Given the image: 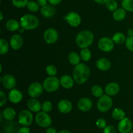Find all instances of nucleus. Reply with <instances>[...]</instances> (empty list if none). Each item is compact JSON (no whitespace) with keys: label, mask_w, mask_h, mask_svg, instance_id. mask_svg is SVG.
<instances>
[{"label":"nucleus","mask_w":133,"mask_h":133,"mask_svg":"<svg viewBox=\"0 0 133 133\" xmlns=\"http://www.w3.org/2000/svg\"><path fill=\"white\" fill-rule=\"evenodd\" d=\"M130 133H133V131H131V132H130Z\"/></svg>","instance_id":"nucleus-50"},{"label":"nucleus","mask_w":133,"mask_h":133,"mask_svg":"<svg viewBox=\"0 0 133 133\" xmlns=\"http://www.w3.org/2000/svg\"><path fill=\"white\" fill-rule=\"evenodd\" d=\"M40 10L42 15L46 18H51L55 14V9L51 4H47L45 6H42Z\"/></svg>","instance_id":"nucleus-22"},{"label":"nucleus","mask_w":133,"mask_h":133,"mask_svg":"<svg viewBox=\"0 0 133 133\" xmlns=\"http://www.w3.org/2000/svg\"><path fill=\"white\" fill-rule=\"evenodd\" d=\"M46 133H57V131L53 127H48L47 128Z\"/></svg>","instance_id":"nucleus-45"},{"label":"nucleus","mask_w":133,"mask_h":133,"mask_svg":"<svg viewBox=\"0 0 133 133\" xmlns=\"http://www.w3.org/2000/svg\"><path fill=\"white\" fill-rule=\"evenodd\" d=\"M44 87L38 82H34L31 83L28 88V94L32 98L38 97L42 94Z\"/></svg>","instance_id":"nucleus-9"},{"label":"nucleus","mask_w":133,"mask_h":133,"mask_svg":"<svg viewBox=\"0 0 133 133\" xmlns=\"http://www.w3.org/2000/svg\"><path fill=\"white\" fill-rule=\"evenodd\" d=\"M112 105V99L109 95L104 94L97 101V109L101 112H106L111 109Z\"/></svg>","instance_id":"nucleus-4"},{"label":"nucleus","mask_w":133,"mask_h":133,"mask_svg":"<svg viewBox=\"0 0 133 133\" xmlns=\"http://www.w3.org/2000/svg\"><path fill=\"white\" fill-rule=\"evenodd\" d=\"M91 92L92 94L96 97H101L103 94V90L102 87L99 85H94L91 88Z\"/></svg>","instance_id":"nucleus-31"},{"label":"nucleus","mask_w":133,"mask_h":133,"mask_svg":"<svg viewBox=\"0 0 133 133\" xmlns=\"http://www.w3.org/2000/svg\"><path fill=\"white\" fill-rule=\"evenodd\" d=\"M7 97L3 91H0V106L3 107L6 104Z\"/></svg>","instance_id":"nucleus-40"},{"label":"nucleus","mask_w":133,"mask_h":133,"mask_svg":"<svg viewBox=\"0 0 133 133\" xmlns=\"http://www.w3.org/2000/svg\"><path fill=\"white\" fill-rule=\"evenodd\" d=\"M9 45L8 42L5 39H0V54L1 55L6 54L9 50Z\"/></svg>","instance_id":"nucleus-29"},{"label":"nucleus","mask_w":133,"mask_h":133,"mask_svg":"<svg viewBox=\"0 0 133 133\" xmlns=\"http://www.w3.org/2000/svg\"><path fill=\"white\" fill-rule=\"evenodd\" d=\"M33 120V116L31 110H23L19 112L18 116V122L23 126L31 125Z\"/></svg>","instance_id":"nucleus-8"},{"label":"nucleus","mask_w":133,"mask_h":133,"mask_svg":"<svg viewBox=\"0 0 133 133\" xmlns=\"http://www.w3.org/2000/svg\"><path fill=\"white\" fill-rule=\"evenodd\" d=\"M10 48L14 50H19L22 48L23 44V37L20 35L14 34L11 36L9 42Z\"/></svg>","instance_id":"nucleus-14"},{"label":"nucleus","mask_w":133,"mask_h":133,"mask_svg":"<svg viewBox=\"0 0 133 133\" xmlns=\"http://www.w3.org/2000/svg\"><path fill=\"white\" fill-rule=\"evenodd\" d=\"M125 46L130 51L133 52V36H128L125 40Z\"/></svg>","instance_id":"nucleus-38"},{"label":"nucleus","mask_w":133,"mask_h":133,"mask_svg":"<svg viewBox=\"0 0 133 133\" xmlns=\"http://www.w3.org/2000/svg\"><path fill=\"white\" fill-rule=\"evenodd\" d=\"M36 123L40 127L48 128L52 123V120L48 113L44 111H40L36 114L35 116Z\"/></svg>","instance_id":"nucleus-6"},{"label":"nucleus","mask_w":133,"mask_h":133,"mask_svg":"<svg viewBox=\"0 0 133 133\" xmlns=\"http://www.w3.org/2000/svg\"><path fill=\"white\" fill-rule=\"evenodd\" d=\"M8 98L12 103L18 104L20 103L23 99V94L19 90L13 88L10 90V92L9 93Z\"/></svg>","instance_id":"nucleus-16"},{"label":"nucleus","mask_w":133,"mask_h":133,"mask_svg":"<svg viewBox=\"0 0 133 133\" xmlns=\"http://www.w3.org/2000/svg\"><path fill=\"white\" fill-rule=\"evenodd\" d=\"M16 112L13 108L7 107L5 108L2 112V116L6 120L12 121L15 118Z\"/></svg>","instance_id":"nucleus-24"},{"label":"nucleus","mask_w":133,"mask_h":133,"mask_svg":"<svg viewBox=\"0 0 133 133\" xmlns=\"http://www.w3.org/2000/svg\"><path fill=\"white\" fill-rule=\"evenodd\" d=\"M96 125L99 129H105L107 127V122L103 118H99L96 122Z\"/></svg>","instance_id":"nucleus-39"},{"label":"nucleus","mask_w":133,"mask_h":133,"mask_svg":"<svg viewBox=\"0 0 133 133\" xmlns=\"http://www.w3.org/2000/svg\"><path fill=\"white\" fill-rule=\"evenodd\" d=\"M96 67L101 71H107L111 68V62L107 58H100L96 61Z\"/></svg>","instance_id":"nucleus-21"},{"label":"nucleus","mask_w":133,"mask_h":133,"mask_svg":"<svg viewBox=\"0 0 133 133\" xmlns=\"http://www.w3.org/2000/svg\"><path fill=\"white\" fill-rule=\"evenodd\" d=\"M45 72L49 76H56L57 74V69L54 65H48L45 68Z\"/></svg>","instance_id":"nucleus-37"},{"label":"nucleus","mask_w":133,"mask_h":133,"mask_svg":"<svg viewBox=\"0 0 133 133\" xmlns=\"http://www.w3.org/2000/svg\"><path fill=\"white\" fill-rule=\"evenodd\" d=\"M64 19L70 26L77 27L81 23V17L76 12H70L66 16Z\"/></svg>","instance_id":"nucleus-11"},{"label":"nucleus","mask_w":133,"mask_h":133,"mask_svg":"<svg viewBox=\"0 0 133 133\" xmlns=\"http://www.w3.org/2000/svg\"><path fill=\"white\" fill-rule=\"evenodd\" d=\"M44 89L48 92H55L59 88L60 79L56 76H49L43 82Z\"/></svg>","instance_id":"nucleus-5"},{"label":"nucleus","mask_w":133,"mask_h":133,"mask_svg":"<svg viewBox=\"0 0 133 133\" xmlns=\"http://www.w3.org/2000/svg\"><path fill=\"white\" fill-rule=\"evenodd\" d=\"M119 90H120L119 85L117 83H115V82H112V83H109L105 87V88L106 94L109 95L110 96H116V95L119 93Z\"/></svg>","instance_id":"nucleus-18"},{"label":"nucleus","mask_w":133,"mask_h":133,"mask_svg":"<svg viewBox=\"0 0 133 133\" xmlns=\"http://www.w3.org/2000/svg\"><path fill=\"white\" fill-rule=\"evenodd\" d=\"M0 80L4 88L6 89L12 90L16 85V80L15 77L10 74H5L3 77L0 78Z\"/></svg>","instance_id":"nucleus-12"},{"label":"nucleus","mask_w":133,"mask_h":133,"mask_svg":"<svg viewBox=\"0 0 133 133\" xmlns=\"http://www.w3.org/2000/svg\"><path fill=\"white\" fill-rule=\"evenodd\" d=\"M113 18L117 22L123 20L126 17V10L122 8H118L115 11L113 12Z\"/></svg>","instance_id":"nucleus-25"},{"label":"nucleus","mask_w":133,"mask_h":133,"mask_svg":"<svg viewBox=\"0 0 133 133\" xmlns=\"http://www.w3.org/2000/svg\"><path fill=\"white\" fill-rule=\"evenodd\" d=\"M57 108L60 112L62 114H68L72 110V103L68 99H62L58 102Z\"/></svg>","instance_id":"nucleus-17"},{"label":"nucleus","mask_w":133,"mask_h":133,"mask_svg":"<svg viewBox=\"0 0 133 133\" xmlns=\"http://www.w3.org/2000/svg\"><path fill=\"white\" fill-rule=\"evenodd\" d=\"M0 16H1V18H0V20L2 21L3 19V16L2 12H0Z\"/></svg>","instance_id":"nucleus-49"},{"label":"nucleus","mask_w":133,"mask_h":133,"mask_svg":"<svg viewBox=\"0 0 133 133\" xmlns=\"http://www.w3.org/2000/svg\"><path fill=\"white\" fill-rule=\"evenodd\" d=\"M27 105L29 110L33 112L38 113L42 110L41 103L36 98H31L29 99Z\"/></svg>","instance_id":"nucleus-20"},{"label":"nucleus","mask_w":133,"mask_h":133,"mask_svg":"<svg viewBox=\"0 0 133 133\" xmlns=\"http://www.w3.org/2000/svg\"><path fill=\"white\" fill-rule=\"evenodd\" d=\"M68 59L69 62L71 65L76 66V65L80 64V61L81 58V56L77 53H76V52H71L69 54Z\"/></svg>","instance_id":"nucleus-26"},{"label":"nucleus","mask_w":133,"mask_h":133,"mask_svg":"<svg viewBox=\"0 0 133 133\" xmlns=\"http://www.w3.org/2000/svg\"><path fill=\"white\" fill-rule=\"evenodd\" d=\"M116 1H118V0H116Z\"/></svg>","instance_id":"nucleus-51"},{"label":"nucleus","mask_w":133,"mask_h":133,"mask_svg":"<svg viewBox=\"0 0 133 133\" xmlns=\"http://www.w3.org/2000/svg\"><path fill=\"white\" fill-rule=\"evenodd\" d=\"M19 23L21 27L25 30H34L37 28L40 24L37 17L31 14H26L22 16Z\"/></svg>","instance_id":"nucleus-3"},{"label":"nucleus","mask_w":133,"mask_h":133,"mask_svg":"<svg viewBox=\"0 0 133 133\" xmlns=\"http://www.w3.org/2000/svg\"><path fill=\"white\" fill-rule=\"evenodd\" d=\"M48 1L49 3V4L54 6V5H57L61 3L62 0H48Z\"/></svg>","instance_id":"nucleus-43"},{"label":"nucleus","mask_w":133,"mask_h":133,"mask_svg":"<svg viewBox=\"0 0 133 133\" xmlns=\"http://www.w3.org/2000/svg\"><path fill=\"white\" fill-rule=\"evenodd\" d=\"M106 7L109 11L114 12L118 9V3L116 0H109L106 3Z\"/></svg>","instance_id":"nucleus-34"},{"label":"nucleus","mask_w":133,"mask_h":133,"mask_svg":"<svg viewBox=\"0 0 133 133\" xmlns=\"http://www.w3.org/2000/svg\"><path fill=\"white\" fill-rule=\"evenodd\" d=\"M74 78L68 75H64L60 78V84L65 89H71L74 85Z\"/></svg>","instance_id":"nucleus-19"},{"label":"nucleus","mask_w":133,"mask_h":133,"mask_svg":"<svg viewBox=\"0 0 133 133\" xmlns=\"http://www.w3.org/2000/svg\"><path fill=\"white\" fill-rule=\"evenodd\" d=\"M80 56L81 59L84 62H88L91 59L92 53L88 48H84L81 51Z\"/></svg>","instance_id":"nucleus-30"},{"label":"nucleus","mask_w":133,"mask_h":133,"mask_svg":"<svg viewBox=\"0 0 133 133\" xmlns=\"http://www.w3.org/2000/svg\"><path fill=\"white\" fill-rule=\"evenodd\" d=\"M44 39L48 44H53L58 39V33L54 28L47 29L44 32Z\"/></svg>","instance_id":"nucleus-10"},{"label":"nucleus","mask_w":133,"mask_h":133,"mask_svg":"<svg viewBox=\"0 0 133 133\" xmlns=\"http://www.w3.org/2000/svg\"><path fill=\"white\" fill-rule=\"evenodd\" d=\"M103 133H117V131L114 126L108 125L104 129Z\"/></svg>","instance_id":"nucleus-41"},{"label":"nucleus","mask_w":133,"mask_h":133,"mask_svg":"<svg viewBox=\"0 0 133 133\" xmlns=\"http://www.w3.org/2000/svg\"><path fill=\"white\" fill-rule=\"evenodd\" d=\"M57 133H71L70 131H68V130H62V131H59Z\"/></svg>","instance_id":"nucleus-48"},{"label":"nucleus","mask_w":133,"mask_h":133,"mask_svg":"<svg viewBox=\"0 0 133 133\" xmlns=\"http://www.w3.org/2000/svg\"><path fill=\"white\" fill-rule=\"evenodd\" d=\"M122 5L126 11L133 12V0H122Z\"/></svg>","instance_id":"nucleus-33"},{"label":"nucleus","mask_w":133,"mask_h":133,"mask_svg":"<svg viewBox=\"0 0 133 133\" xmlns=\"http://www.w3.org/2000/svg\"><path fill=\"white\" fill-rule=\"evenodd\" d=\"M97 45L100 50L105 53H108L114 49V42L112 38L109 37H103L99 40Z\"/></svg>","instance_id":"nucleus-7"},{"label":"nucleus","mask_w":133,"mask_h":133,"mask_svg":"<svg viewBox=\"0 0 133 133\" xmlns=\"http://www.w3.org/2000/svg\"><path fill=\"white\" fill-rule=\"evenodd\" d=\"M92 100L88 97H82L78 101L77 107L78 109L83 112H88L92 108Z\"/></svg>","instance_id":"nucleus-15"},{"label":"nucleus","mask_w":133,"mask_h":133,"mask_svg":"<svg viewBox=\"0 0 133 133\" xmlns=\"http://www.w3.org/2000/svg\"><path fill=\"white\" fill-rule=\"evenodd\" d=\"M29 0H12V5L16 8H24L27 6Z\"/></svg>","instance_id":"nucleus-35"},{"label":"nucleus","mask_w":133,"mask_h":133,"mask_svg":"<svg viewBox=\"0 0 133 133\" xmlns=\"http://www.w3.org/2000/svg\"><path fill=\"white\" fill-rule=\"evenodd\" d=\"M127 35L129 36H133V29H129L127 31Z\"/></svg>","instance_id":"nucleus-47"},{"label":"nucleus","mask_w":133,"mask_h":133,"mask_svg":"<svg viewBox=\"0 0 133 133\" xmlns=\"http://www.w3.org/2000/svg\"><path fill=\"white\" fill-rule=\"evenodd\" d=\"M6 28L8 31H11V32H14L16 31H18L20 29V23L16 21L14 19H9L6 22Z\"/></svg>","instance_id":"nucleus-23"},{"label":"nucleus","mask_w":133,"mask_h":133,"mask_svg":"<svg viewBox=\"0 0 133 133\" xmlns=\"http://www.w3.org/2000/svg\"><path fill=\"white\" fill-rule=\"evenodd\" d=\"M53 109V105L50 101H45L42 104V110L45 112L49 113Z\"/></svg>","instance_id":"nucleus-36"},{"label":"nucleus","mask_w":133,"mask_h":133,"mask_svg":"<svg viewBox=\"0 0 133 133\" xmlns=\"http://www.w3.org/2000/svg\"><path fill=\"white\" fill-rule=\"evenodd\" d=\"M94 36L92 31L89 30H83L81 31L75 38V43L79 48L81 49L88 48L93 43Z\"/></svg>","instance_id":"nucleus-2"},{"label":"nucleus","mask_w":133,"mask_h":133,"mask_svg":"<svg viewBox=\"0 0 133 133\" xmlns=\"http://www.w3.org/2000/svg\"><path fill=\"white\" fill-rule=\"evenodd\" d=\"M114 42L116 44H122L125 42L126 37L125 35L122 32H118L113 35L112 38Z\"/></svg>","instance_id":"nucleus-28"},{"label":"nucleus","mask_w":133,"mask_h":133,"mask_svg":"<svg viewBox=\"0 0 133 133\" xmlns=\"http://www.w3.org/2000/svg\"><path fill=\"white\" fill-rule=\"evenodd\" d=\"M72 74L73 78L75 83L82 84L88 81L90 74V70L85 64L80 63L75 66Z\"/></svg>","instance_id":"nucleus-1"},{"label":"nucleus","mask_w":133,"mask_h":133,"mask_svg":"<svg viewBox=\"0 0 133 133\" xmlns=\"http://www.w3.org/2000/svg\"><path fill=\"white\" fill-rule=\"evenodd\" d=\"M96 3L99 4V5H103V4H106L109 0H94Z\"/></svg>","instance_id":"nucleus-46"},{"label":"nucleus","mask_w":133,"mask_h":133,"mask_svg":"<svg viewBox=\"0 0 133 133\" xmlns=\"http://www.w3.org/2000/svg\"><path fill=\"white\" fill-rule=\"evenodd\" d=\"M132 123L131 119L125 117L119 121L118 125V131L120 133H130L132 131Z\"/></svg>","instance_id":"nucleus-13"},{"label":"nucleus","mask_w":133,"mask_h":133,"mask_svg":"<svg viewBox=\"0 0 133 133\" xmlns=\"http://www.w3.org/2000/svg\"><path fill=\"white\" fill-rule=\"evenodd\" d=\"M28 10L31 12H36L40 10V5L36 1H29L27 5Z\"/></svg>","instance_id":"nucleus-32"},{"label":"nucleus","mask_w":133,"mask_h":133,"mask_svg":"<svg viewBox=\"0 0 133 133\" xmlns=\"http://www.w3.org/2000/svg\"><path fill=\"white\" fill-rule=\"evenodd\" d=\"M18 133H30V129L29 127L27 126H24L23 127H21L18 129Z\"/></svg>","instance_id":"nucleus-42"},{"label":"nucleus","mask_w":133,"mask_h":133,"mask_svg":"<svg viewBox=\"0 0 133 133\" xmlns=\"http://www.w3.org/2000/svg\"><path fill=\"white\" fill-rule=\"evenodd\" d=\"M36 2L38 3L40 6H44L48 4V0H36Z\"/></svg>","instance_id":"nucleus-44"},{"label":"nucleus","mask_w":133,"mask_h":133,"mask_svg":"<svg viewBox=\"0 0 133 133\" xmlns=\"http://www.w3.org/2000/svg\"><path fill=\"white\" fill-rule=\"evenodd\" d=\"M125 116V113L122 109L116 108L112 112V117L113 118V119H116V120L120 121L121 119H123Z\"/></svg>","instance_id":"nucleus-27"}]
</instances>
